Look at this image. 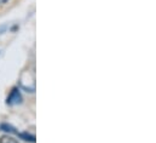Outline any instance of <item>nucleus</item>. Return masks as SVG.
Returning a JSON list of instances; mask_svg holds the SVG:
<instances>
[{
  "label": "nucleus",
  "mask_w": 156,
  "mask_h": 143,
  "mask_svg": "<svg viewBox=\"0 0 156 143\" xmlns=\"http://www.w3.org/2000/svg\"><path fill=\"white\" fill-rule=\"evenodd\" d=\"M21 101H22V97H21V94L18 92V90L17 89H13L12 90V92L10 94V96L7 97V105H18V103H21Z\"/></svg>",
  "instance_id": "1"
},
{
  "label": "nucleus",
  "mask_w": 156,
  "mask_h": 143,
  "mask_svg": "<svg viewBox=\"0 0 156 143\" xmlns=\"http://www.w3.org/2000/svg\"><path fill=\"white\" fill-rule=\"evenodd\" d=\"M0 143H18V141L11 136H2L0 137Z\"/></svg>",
  "instance_id": "2"
},
{
  "label": "nucleus",
  "mask_w": 156,
  "mask_h": 143,
  "mask_svg": "<svg viewBox=\"0 0 156 143\" xmlns=\"http://www.w3.org/2000/svg\"><path fill=\"white\" fill-rule=\"evenodd\" d=\"M9 0H0V4H5V2H7Z\"/></svg>",
  "instance_id": "3"
}]
</instances>
